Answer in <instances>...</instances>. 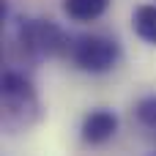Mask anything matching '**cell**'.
I'll use <instances>...</instances> for the list:
<instances>
[{
  "instance_id": "obj_2",
  "label": "cell",
  "mask_w": 156,
  "mask_h": 156,
  "mask_svg": "<svg viewBox=\"0 0 156 156\" xmlns=\"http://www.w3.org/2000/svg\"><path fill=\"white\" fill-rule=\"evenodd\" d=\"M69 36L52 19H27L19 25V47L30 58H58L69 55Z\"/></svg>"
},
{
  "instance_id": "obj_3",
  "label": "cell",
  "mask_w": 156,
  "mask_h": 156,
  "mask_svg": "<svg viewBox=\"0 0 156 156\" xmlns=\"http://www.w3.org/2000/svg\"><path fill=\"white\" fill-rule=\"evenodd\" d=\"M3 110L8 121H19V123L22 121L30 123L38 115V96L33 82L25 74L11 69L3 74Z\"/></svg>"
},
{
  "instance_id": "obj_4",
  "label": "cell",
  "mask_w": 156,
  "mask_h": 156,
  "mask_svg": "<svg viewBox=\"0 0 156 156\" xmlns=\"http://www.w3.org/2000/svg\"><path fill=\"white\" fill-rule=\"evenodd\" d=\"M115 132H118V115L112 110H104V107L90 110L80 126V137L88 145H104L107 140L115 137Z\"/></svg>"
},
{
  "instance_id": "obj_1",
  "label": "cell",
  "mask_w": 156,
  "mask_h": 156,
  "mask_svg": "<svg viewBox=\"0 0 156 156\" xmlns=\"http://www.w3.org/2000/svg\"><path fill=\"white\" fill-rule=\"evenodd\" d=\"M69 58L77 69H82L88 74H104L118 66L121 44L110 36H101V33L77 36L69 41Z\"/></svg>"
},
{
  "instance_id": "obj_7",
  "label": "cell",
  "mask_w": 156,
  "mask_h": 156,
  "mask_svg": "<svg viewBox=\"0 0 156 156\" xmlns=\"http://www.w3.org/2000/svg\"><path fill=\"white\" fill-rule=\"evenodd\" d=\"M134 118H137L140 126H145V129L156 132V93L143 96V99L134 104Z\"/></svg>"
},
{
  "instance_id": "obj_5",
  "label": "cell",
  "mask_w": 156,
  "mask_h": 156,
  "mask_svg": "<svg viewBox=\"0 0 156 156\" xmlns=\"http://www.w3.org/2000/svg\"><path fill=\"white\" fill-rule=\"evenodd\" d=\"M112 0H63V11L71 22H96Z\"/></svg>"
},
{
  "instance_id": "obj_6",
  "label": "cell",
  "mask_w": 156,
  "mask_h": 156,
  "mask_svg": "<svg viewBox=\"0 0 156 156\" xmlns=\"http://www.w3.org/2000/svg\"><path fill=\"white\" fill-rule=\"evenodd\" d=\"M132 27L134 33L148 41V44H156V3H143L134 8L132 14Z\"/></svg>"
}]
</instances>
